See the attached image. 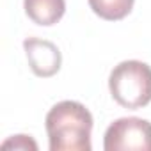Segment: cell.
<instances>
[{
  "instance_id": "5",
  "label": "cell",
  "mask_w": 151,
  "mask_h": 151,
  "mask_svg": "<svg viewBox=\"0 0 151 151\" xmlns=\"http://www.w3.org/2000/svg\"><path fill=\"white\" fill-rule=\"evenodd\" d=\"M27 16L37 25H55L66 13V0H23Z\"/></svg>"
},
{
  "instance_id": "1",
  "label": "cell",
  "mask_w": 151,
  "mask_h": 151,
  "mask_svg": "<svg viewBox=\"0 0 151 151\" xmlns=\"http://www.w3.org/2000/svg\"><path fill=\"white\" fill-rule=\"evenodd\" d=\"M50 151H91L93 116L78 101L66 100L50 109L45 121Z\"/></svg>"
},
{
  "instance_id": "2",
  "label": "cell",
  "mask_w": 151,
  "mask_h": 151,
  "mask_svg": "<svg viewBox=\"0 0 151 151\" xmlns=\"http://www.w3.org/2000/svg\"><path fill=\"white\" fill-rule=\"evenodd\" d=\"M112 98L124 109H140L151 101V68L140 60L119 62L109 77Z\"/></svg>"
},
{
  "instance_id": "3",
  "label": "cell",
  "mask_w": 151,
  "mask_h": 151,
  "mask_svg": "<svg viewBox=\"0 0 151 151\" xmlns=\"http://www.w3.org/2000/svg\"><path fill=\"white\" fill-rule=\"evenodd\" d=\"M105 151H151V123L140 117L114 121L103 139Z\"/></svg>"
},
{
  "instance_id": "4",
  "label": "cell",
  "mask_w": 151,
  "mask_h": 151,
  "mask_svg": "<svg viewBox=\"0 0 151 151\" xmlns=\"http://www.w3.org/2000/svg\"><path fill=\"white\" fill-rule=\"evenodd\" d=\"M23 50H25L30 69L37 77L48 78V77H53L60 69L62 55L57 45H53L52 41L39 39V37H27L23 41Z\"/></svg>"
},
{
  "instance_id": "6",
  "label": "cell",
  "mask_w": 151,
  "mask_h": 151,
  "mask_svg": "<svg viewBox=\"0 0 151 151\" xmlns=\"http://www.w3.org/2000/svg\"><path fill=\"white\" fill-rule=\"evenodd\" d=\"M133 2L135 0H89V6L100 18L116 22L132 13Z\"/></svg>"
},
{
  "instance_id": "7",
  "label": "cell",
  "mask_w": 151,
  "mask_h": 151,
  "mask_svg": "<svg viewBox=\"0 0 151 151\" xmlns=\"http://www.w3.org/2000/svg\"><path fill=\"white\" fill-rule=\"evenodd\" d=\"M2 147H4V149L14 147V149H34V151H36V149H37V144H36L30 137H27V135H16V137L6 140V142L2 144Z\"/></svg>"
}]
</instances>
